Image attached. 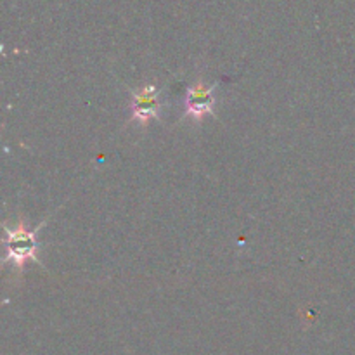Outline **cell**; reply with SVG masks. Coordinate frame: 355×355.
<instances>
[{"instance_id": "cell-1", "label": "cell", "mask_w": 355, "mask_h": 355, "mask_svg": "<svg viewBox=\"0 0 355 355\" xmlns=\"http://www.w3.org/2000/svg\"><path fill=\"white\" fill-rule=\"evenodd\" d=\"M42 229V225H38L35 231H28L26 222L21 218L19 224L14 229H9L7 225H3V248H6V257H3V266L10 263L14 269L23 270L26 266L28 260H33L35 263L42 266L40 259H38V239L37 234Z\"/></svg>"}, {"instance_id": "cell-2", "label": "cell", "mask_w": 355, "mask_h": 355, "mask_svg": "<svg viewBox=\"0 0 355 355\" xmlns=\"http://www.w3.org/2000/svg\"><path fill=\"white\" fill-rule=\"evenodd\" d=\"M159 107H162V103H159V89L156 85H153V83H148V85L141 87L139 90L132 92V120L139 121L142 127H146L149 121L158 118Z\"/></svg>"}, {"instance_id": "cell-3", "label": "cell", "mask_w": 355, "mask_h": 355, "mask_svg": "<svg viewBox=\"0 0 355 355\" xmlns=\"http://www.w3.org/2000/svg\"><path fill=\"white\" fill-rule=\"evenodd\" d=\"M215 89H217V83L208 87L201 80L191 85L186 92V99H184V110H186L184 116H193L194 120L201 121L208 114H214Z\"/></svg>"}]
</instances>
